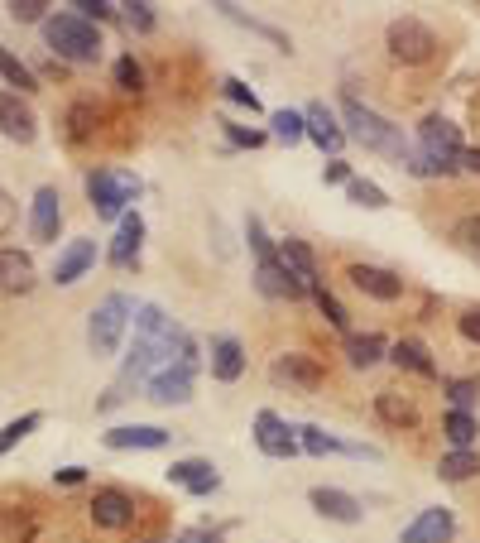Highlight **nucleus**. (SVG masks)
Returning <instances> with one entry per match:
<instances>
[{"instance_id":"nucleus-51","label":"nucleus","mask_w":480,"mask_h":543,"mask_svg":"<svg viewBox=\"0 0 480 543\" xmlns=\"http://www.w3.org/2000/svg\"><path fill=\"white\" fill-rule=\"evenodd\" d=\"M178 543H221V534H207V529H192V534H183Z\"/></svg>"},{"instance_id":"nucleus-24","label":"nucleus","mask_w":480,"mask_h":543,"mask_svg":"<svg viewBox=\"0 0 480 543\" xmlns=\"http://www.w3.org/2000/svg\"><path fill=\"white\" fill-rule=\"evenodd\" d=\"M389 361L399 366V371H413L423 375V380H437V361H432V351L418 337H399V342L389 346Z\"/></svg>"},{"instance_id":"nucleus-2","label":"nucleus","mask_w":480,"mask_h":543,"mask_svg":"<svg viewBox=\"0 0 480 543\" xmlns=\"http://www.w3.org/2000/svg\"><path fill=\"white\" fill-rule=\"evenodd\" d=\"M341 116L351 125V135H356L365 149H375V154H389V159H399V169H404V159L413 154L404 140V130L399 125H389L380 111H370V106H360L356 97H341Z\"/></svg>"},{"instance_id":"nucleus-39","label":"nucleus","mask_w":480,"mask_h":543,"mask_svg":"<svg viewBox=\"0 0 480 543\" xmlns=\"http://www.w3.org/2000/svg\"><path fill=\"white\" fill-rule=\"evenodd\" d=\"M476 395H480L476 380H452V385H447V399H452V409H461V414H471Z\"/></svg>"},{"instance_id":"nucleus-31","label":"nucleus","mask_w":480,"mask_h":543,"mask_svg":"<svg viewBox=\"0 0 480 543\" xmlns=\"http://www.w3.org/2000/svg\"><path fill=\"white\" fill-rule=\"evenodd\" d=\"M298 447L303 452H312V457H327V452H346V443H336V438H327L317 423H303L298 428Z\"/></svg>"},{"instance_id":"nucleus-36","label":"nucleus","mask_w":480,"mask_h":543,"mask_svg":"<svg viewBox=\"0 0 480 543\" xmlns=\"http://www.w3.org/2000/svg\"><path fill=\"white\" fill-rule=\"evenodd\" d=\"M116 87L120 92H144V68L125 53V58H116Z\"/></svg>"},{"instance_id":"nucleus-34","label":"nucleus","mask_w":480,"mask_h":543,"mask_svg":"<svg viewBox=\"0 0 480 543\" xmlns=\"http://www.w3.org/2000/svg\"><path fill=\"white\" fill-rule=\"evenodd\" d=\"M346 193H351V202H356V207H370V212L389 207L384 188H380V183H370V178H351V183H346Z\"/></svg>"},{"instance_id":"nucleus-16","label":"nucleus","mask_w":480,"mask_h":543,"mask_svg":"<svg viewBox=\"0 0 480 543\" xmlns=\"http://www.w3.org/2000/svg\"><path fill=\"white\" fill-rule=\"evenodd\" d=\"M279 265H284L288 279H298V284H303L308 294H317V289H322V270H317V255H312V250L303 246V241H293V236H288L284 246H279Z\"/></svg>"},{"instance_id":"nucleus-23","label":"nucleus","mask_w":480,"mask_h":543,"mask_svg":"<svg viewBox=\"0 0 480 543\" xmlns=\"http://www.w3.org/2000/svg\"><path fill=\"white\" fill-rule=\"evenodd\" d=\"M140 246H144V222H140V212H130V217H120V231H116V241H111V265L130 270L140 260Z\"/></svg>"},{"instance_id":"nucleus-18","label":"nucleus","mask_w":480,"mask_h":543,"mask_svg":"<svg viewBox=\"0 0 480 543\" xmlns=\"http://www.w3.org/2000/svg\"><path fill=\"white\" fill-rule=\"evenodd\" d=\"M452 534H456V519H452V510H442V505H432V510H423L413 524H404V543H447Z\"/></svg>"},{"instance_id":"nucleus-33","label":"nucleus","mask_w":480,"mask_h":543,"mask_svg":"<svg viewBox=\"0 0 480 543\" xmlns=\"http://www.w3.org/2000/svg\"><path fill=\"white\" fill-rule=\"evenodd\" d=\"M0 77H5L10 87H20V92H34V87H39V77L29 73V68H24L10 49H0Z\"/></svg>"},{"instance_id":"nucleus-26","label":"nucleus","mask_w":480,"mask_h":543,"mask_svg":"<svg viewBox=\"0 0 480 543\" xmlns=\"http://www.w3.org/2000/svg\"><path fill=\"white\" fill-rule=\"evenodd\" d=\"M106 447H116V452H130V447L154 452V447H168V433L154 428V423H125V428H111V433H106Z\"/></svg>"},{"instance_id":"nucleus-12","label":"nucleus","mask_w":480,"mask_h":543,"mask_svg":"<svg viewBox=\"0 0 480 543\" xmlns=\"http://www.w3.org/2000/svg\"><path fill=\"white\" fill-rule=\"evenodd\" d=\"M346 279H351L365 298H375V303H394V298H404V279H399L394 270H380V265H351Z\"/></svg>"},{"instance_id":"nucleus-21","label":"nucleus","mask_w":480,"mask_h":543,"mask_svg":"<svg viewBox=\"0 0 480 543\" xmlns=\"http://www.w3.org/2000/svg\"><path fill=\"white\" fill-rule=\"evenodd\" d=\"M255 284H260L264 298H303V294H308L298 279H288V270L279 265V250H274L269 260H260V265H255Z\"/></svg>"},{"instance_id":"nucleus-46","label":"nucleus","mask_w":480,"mask_h":543,"mask_svg":"<svg viewBox=\"0 0 480 543\" xmlns=\"http://www.w3.org/2000/svg\"><path fill=\"white\" fill-rule=\"evenodd\" d=\"M245 236H250V250H255L260 260H269V255H274V246H269V236H264V226L255 222V217L245 222Z\"/></svg>"},{"instance_id":"nucleus-7","label":"nucleus","mask_w":480,"mask_h":543,"mask_svg":"<svg viewBox=\"0 0 480 543\" xmlns=\"http://www.w3.org/2000/svg\"><path fill=\"white\" fill-rule=\"evenodd\" d=\"M192 371H197V346H192V337H188L183 356H178L168 371L154 375L144 390H149V399H154V404H188V399H192Z\"/></svg>"},{"instance_id":"nucleus-6","label":"nucleus","mask_w":480,"mask_h":543,"mask_svg":"<svg viewBox=\"0 0 480 543\" xmlns=\"http://www.w3.org/2000/svg\"><path fill=\"white\" fill-rule=\"evenodd\" d=\"M130 318H135V303L125 294H111L96 303L92 322H87V342H92L96 356H116V346H120V337H125Z\"/></svg>"},{"instance_id":"nucleus-28","label":"nucleus","mask_w":480,"mask_h":543,"mask_svg":"<svg viewBox=\"0 0 480 543\" xmlns=\"http://www.w3.org/2000/svg\"><path fill=\"white\" fill-rule=\"evenodd\" d=\"M346 361H351V371H370L375 361H384V337H375V332L346 337Z\"/></svg>"},{"instance_id":"nucleus-45","label":"nucleus","mask_w":480,"mask_h":543,"mask_svg":"<svg viewBox=\"0 0 480 543\" xmlns=\"http://www.w3.org/2000/svg\"><path fill=\"white\" fill-rule=\"evenodd\" d=\"M452 236H456V241H461L466 250H476V255H480V217H461Z\"/></svg>"},{"instance_id":"nucleus-25","label":"nucleus","mask_w":480,"mask_h":543,"mask_svg":"<svg viewBox=\"0 0 480 543\" xmlns=\"http://www.w3.org/2000/svg\"><path fill=\"white\" fill-rule=\"evenodd\" d=\"M303 121H308V140H317L322 154H336V149L346 145V130L336 125V116L322 106V101H312L308 111H303Z\"/></svg>"},{"instance_id":"nucleus-30","label":"nucleus","mask_w":480,"mask_h":543,"mask_svg":"<svg viewBox=\"0 0 480 543\" xmlns=\"http://www.w3.org/2000/svg\"><path fill=\"white\" fill-rule=\"evenodd\" d=\"M480 471V457L476 452H447V457H442V462H437V476H442V481H471V476H476Z\"/></svg>"},{"instance_id":"nucleus-10","label":"nucleus","mask_w":480,"mask_h":543,"mask_svg":"<svg viewBox=\"0 0 480 543\" xmlns=\"http://www.w3.org/2000/svg\"><path fill=\"white\" fill-rule=\"evenodd\" d=\"M92 524L96 529H130L135 524V500L120 486H101L92 495Z\"/></svg>"},{"instance_id":"nucleus-13","label":"nucleus","mask_w":480,"mask_h":543,"mask_svg":"<svg viewBox=\"0 0 480 543\" xmlns=\"http://www.w3.org/2000/svg\"><path fill=\"white\" fill-rule=\"evenodd\" d=\"M0 135L15 140V145H29L39 135V121H34V111L20 101V92H0Z\"/></svg>"},{"instance_id":"nucleus-43","label":"nucleus","mask_w":480,"mask_h":543,"mask_svg":"<svg viewBox=\"0 0 480 543\" xmlns=\"http://www.w3.org/2000/svg\"><path fill=\"white\" fill-rule=\"evenodd\" d=\"M312 298H317V308H322V318L332 322V327H341V332H346V308H341V298H332V294H327V289H317V294H312Z\"/></svg>"},{"instance_id":"nucleus-48","label":"nucleus","mask_w":480,"mask_h":543,"mask_svg":"<svg viewBox=\"0 0 480 543\" xmlns=\"http://www.w3.org/2000/svg\"><path fill=\"white\" fill-rule=\"evenodd\" d=\"M456 332H461L466 342H480V308H466V313L456 318Z\"/></svg>"},{"instance_id":"nucleus-37","label":"nucleus","mask_w":480,"mask_h":543,"mask_svg":"<svg viewBox=\"0 0 480 543\" xmlns=\"http://www.w3.org/2000/svg\"><path fill=\"white\" fill-rule=\"evenodd\" d=\"M39 414H24V419H15V423H5V428H0V452H10V447L20 443L24 433H34V428H39Z\"/></svg>"},{"instance_id":"nucleus-38","label":"nucleus","mask_w":480,"mask_h":543,"mask_svg":"<svg viewBox=\"0 0 480 543\" xmlns=\"http://www.w3.org/2000/svg\"><path fill=\"white\" fill-rule=\"evenodd\" d=\"M72 15H77V20H87V25H101V20H111V15H116V5H111V0H77V5H72Z\"/></svg>"},{"instance_id":"nucleus-27","label":"nucleus","mask_w":480,"mask_h":543,"mask_svg":"<svg viewBox=\"0 0 480 543\" xmlns=\"http://www.w3.org/2000/svg\"><path fill=\"white\" fill-rule=\"evenodd\" d=\"M240 371H245V346H240L236 337H216L212 342V380L231 385V380H240Z\"/></svg>"},{"instance_id":"nucleus-41","label":"nucleus","mask_w":480,"mask_h":543,"mask_svg":"<svg viewBox=\"0 0 480 543\" xmlns=\"http://www.w3.org/2000/svg\"><path fill=\"white\" fill-rule=\"evenodd\" d=\"M44 10H48L44 0H15V5H10V20H20V25H44L48 20Z\"/></svg>"},{"instance_id":"nucleus-4","label":"nucleus","mask_w":480,"mask_h":543,"mask_svg":"<svg viewBox=\"0 0 480 543\" xmlns=\"http://www.w3.org/2000/svg\"><path fill=\"white\" fill-rule=\"evenodd\" d=\"M384 49H389V58H394V63H404V68H423V63H432V58H437L442 39H437V34H432L423 20L399 15V20H389V29H384Z\"/></svg>"},{"instance_id":"nucleus-19","label":"nucleus","mask_w":480,"mask_h":543,"mask_svg":"<svg viewBox=\"0 0 480 543\" xmlns=\"http://www.w3.org/2000/svg\"><path fill=\"white\" fill-rule=\"evenodd\" d=\"M92 265H96V241H87V236H82V241H68L63 255H58V265H53V284L68 289V284H77Z\"/></svg>"},{"instance_id":"nucleus-8","label":"nucleus","mask_w":480,"mask_h":543,"mask_svg":"<svg viewBox=\"0 0 480 543\" xmlns=\"http://www.w3.org/2000/svg\"><path fill=\"white\" fill-rule=\"evenodd\" d=\"M418 145H423V154H428L437 169H447V173H452L456 164H461V154H466L461 130H456L447 116H428V121L418 125Z\"/></svg>"},{"instance_id":"nucleus-29","label":"nucleus","mask_w":480,"mask_h":543,"mask_svg":"<svg viewBox=\"0 0 480 543\" xmlns=\"http://www.w3.org/2000/svg\"><path fill=\"white\" fill-rule=\"evenodd\" d=\"M442 433H447V443H452V452H471V443H476V419L471 414H461V409H452L447 414V423H442Z\"/></svg>"},{"instance_id":"nucleus-44","label":"nucleus","mask_w":480,"mask_h":543,"mask_svg":"<svg viewBox=\"0 0 480 543\" xmlns=\"http://www.w3.org/2000/svg\"><path fill=\"white\" fill-rule=\"evenodd\" d=\"M221 130H226L231 145H250V149L264 145V130H245V125H236V121H221Z\"/></svg>"},{"instance_id":"nucleus-49","label":"nucleus","mask_w":480,"mask_h":543,"mask_svg":"<svg viewBox=\"0 0 480 543\" xmlns=\"http://www.w3.org/2000/svg\"><path fill=\"white\" fill-rule=\"evenodd\" d=\"M322 178H327V183H351V169H346V159H332V164L322 169Z\"/></svg>"},{"instance_id":"nucleus-1","label":"nucleus","mask_w":480,"mask_h":543,"mask_svg":"<svg viewBox=\"0 0 480 543\" xmlns=\"http://www.w3.org/2000/svg\"><path fill=\"white\" fill-rule=\"evenodd\" d=\"M183 346H188V332L168 318L164 308L144 303V308H135V346H130L125 366H120V380H125V385H130V380H144V385H149L154 375L168 371V366L183 356Z\"/></svg>"},{"instance_id":"nucleus-9","label":"nucleus","mask_w":480,"mask_h":543,"mask_svg":"<svg viewBox=\"0 0 480 543\" xmlns=\"http://www.w3.org/2000/svg\"><path fill=\"white\" fill-rule=\"evenodd\" d=\"M269 380H274V385H288V390H303V395H312V390H322L327 371H322V361L308 356V351H284V356H274V361H269Z\"/></svg>"},{"instance_id":"nucleus-42","label":"nucleus","mask_w":480,"mask_h":543,"mask_svg":"<svg viewBox=\"0 0 480 543\" xmlns=\"http://www.w3.org/2000/svg\"><path fill=\"white\" fill-rule=\"evenodd\" d=\"M221 92H226V101H236V106H250V116L260 111V97H255L240 77H226V82H221Z\"/></svg>"},{"instance_id":"nucleus-32","label":"nucleus","mask_w":480,"mask_h":543,"mask_svg":"<svg viewBox=\"0 0 480 543\" xmlns=\"http://www.w3.org/2000/svg\"><path fill=\"white\" fill-rule=\"evenodd\" d=\"M274 135L284 140V145H298V140H308V121H303V111H274Z\"/></svg>"},{"instance_id":"nucleus-11","label":"nucleus","mask_w":480,"mask_h":543,"mask_svg":"<svg viewBox=\"0 0 480 543\" xmlns=\"http://www.w3.org/2000/svg\"><path fill=\"white\" fill-rule=\"evenodd\" d=\"M255 443H260L264 457H298L303 447H298V428H288L279 414H269L264 409L260 419H255Z\"/></svg>"},{"instance_id":"nucleus-17","label":"nucleus","mask_w":480,"mask_h":543,"mask_svg":"<svg viewBox=\"0 0 480 543\" xmlns=\"http://www.w3.org/2000/svg\"><path fill=\"white\" fill-rule=\"evenodd\" d=\"M34 260L15 246H0V294H29L34 289Z\"/></svg>"},{"instance_id":"nucleus-22","label":"nucleus","mask_w":480,"mask_h":543,"mask_svg":"<svg viewBox=\"0 0 480 543\" xmlns=\"http://www.w3.org/2000/svg\"><path fill=\"white\" fill-rule=\"evenodd\" d=\"M375 414H380V423H389V428H404V433H413V428L423 423L418 404H413L408 395H399V390H380V395H375Z\"/></svg>"},{"instance_id":"nucleus-40","label":"nucleus","mask_w":480,"mask_h":543,"mask_svg":"<svg viewBox=\"0 0 480 543\" xmlns=\"http://www.w3.org/2000/svg\"><path fill=\"white\" fill-rule=\"evenodd\" d=\"M125 10V25L140 29V34H149L154 29V5H144V0H130V5H120Z\"/></svg>"},{"instance_id":"nucleus-53","label":"nucleus","mask_w":480,"mask_h":543,"mask_svg":"<svg viewBox=\"0 0 480 543\" xmlns=\"http://www.w3.org/2000/svg\"><path fill=\"white\" fill-rule=\"evenodd\" d=\"M149 543H168V539H149ZM173 543H178V539H173Z\"/></svg>"},{"instance_id":"nucleus-50","label":"nucleus","mask_w":480,"mask_h":543,"mask_svg":"<svg viewBox=\"0 0 480 543\" xmlns=\"http://www.w3.org/2000/svg\"><path fill=\"white\" fill-rule=\"evenodd\" d=\"M53 481H58V486H82V481H87V467H63Z\"/></svg>"},{"instance_id":"nucleus-15","label":"nucleus","mask_w":480,"mask_h":543,"mask_svg":"<svg viewBox=\"0 0 480 543\" xmlns=\"http://www.w3.org/2000/svg\"><path fill=\"white\" fill-rule=\"evenodd\" d=\"M312 510L322 519H332V524H360V500L351 491H336V486H312Z\"/></svg>"},{"instance_id":"nucleus-3","label":"nucleus","mask_w":480,"mask_h":543,"mask_svg":"<svg viewBox=\"0 0 480 543\" xmlns=\"http://www.w3.org/2000/svg\"><path fill=\"white\" fill-rule=\"evenodd\" d=\"M44 39H48V49L58 53V58H68V63H96V58H101V29L87 25V20H77L72 10L48 15Z\"/></svg>"},{"instance_id":"nucleus-14","label":"nucleus","mask_w":480,"mask_h":543,"mask_svg":"<svg viewBox=\"0 0 480 543\" xmlns=\"http://www.w3.org/2000/svg\"><path fill=\"white\" fill-rule=\"evenodd\" d=\"M29 231H34V241H58V231H63V198H58V188H39L34 193Z\"/></svg>"},{"instance_id":"nucleus-5","label":"nucleus","mask_w":480,"mask_h":543,"mask_svg":"<svg viewBox=\"0 0 480 543\" xmlns=\"http://www.w3.org/2000/svg\"><path fill=\"white\" fill-rule=\"evenodd\" d=\"M87 198H92V212L101 222H116V217H125V207L140 198V178L125 169H96L87 173Z\"/></svg>"},{"instance_id":"nucleus-52","label":"nucleus","mask_w":480,"mask_h":543,"mask_svg":"<svg viewBox=\"0 0 480 543\" xmlns=\"http://www.w3.org/2000/svg\"><path fill=\"white\" fill-rule=\"evenodd\" d=\"M461 169L480 173V149H466V154H461Z\"/></svg>"},{"instance_id":"nucleus-35","label":"nucleus","mask_w":480,"mask_h":543,"mask_svg":"<svg viewBox=\"0 0 480 543\" xmlns=\"http://www.w3.org/2000/svg\"><path fill=\"white\" fill-rule=\"evenodd\" d=\"M96 121H101V116H96V106H92V101H77V106L68 111V130H72V140H87V135L96 130Z\"/></svg>"},{"instance_id":"nucleus-47","label":"nucleus","mask_w":480,"mask_h":543,"mask_svg":"<svg viewBox=\"0 0 480 543\" xmlns=\"http://www.w3.org/2000/svg\"><path fill=\"white\" fill-rule=\"evenodd\" d=\"M15 217H20V207H15V198L0 188V236H10V231H15Z\"/></svg>"},{"instance_id":"nucleus-20","label":"nucleus","mask_w":480,"mask_h":543,"mask_svg":"<svg viewBox=\"0 0 480 543\" xmlns=\"http://www.w3.org/2000/svg\"><path fill=\"white\" fill-rule=\"evenodd\" d=\"M168 481H173V486H183V491H192V495H212L216 486H221L216 467H212V462H202V457L173 462V467H168Z\"/></svg>"}]
</instances>
